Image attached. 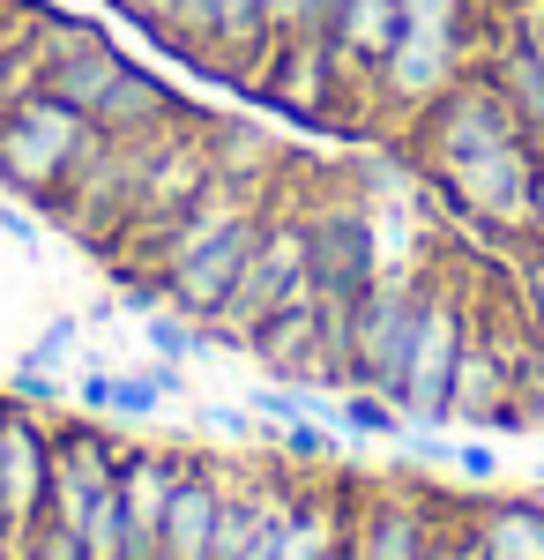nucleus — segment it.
<instances>
[{"label": "nucleus", "mask_w": 544, "mask_h": 560, "mask_svg": "<svg viewBox=\"0 0 544 560\" xmlns=\"http://www.w3.org/2000/svg\"><path fill=\"white\" fill-rule=\"evenodd\" d=\"M90 113L75 105H60L52 90H15V105L0 113V187L8 195H31V202H60V187L75 179V165L90 158Z\"/></svg>", "instance_id": "obj_1"}, {"label": "nucleus", "mask_w": 544, "mask_h": 560, "mask_svg": "<svg viewBox=\"0 0 544 560\" xmlns=\"http://www.w3.org/2000/svg\"><path fill=\"white\" fill-rule=\"evenodd\" d=\"M403 8V31H456L470 38V0H395Z\"/></svg>", "instance_id": "obj_23"}, {"label": "nucleus", "mask_w": 544, "mask_h": 560, "mask_svg": "<svg viewBox=\"0 0 544 560\" xmlns=\"http://www.w3.org/2000/svg\"><path fill=\"white\" fill-rule=\"evenodd\" d=\"M276 441H284V456L292 464H335V433L314 427V419H292V427H276Z\"/></svg>", "instance_id": "obj_26"}, {"label": "nucleus", "mask_w": 544, "mask_h": 560, "mask_svg": "<svg viewBox=\"0 0 544 560\" xmlns=\"http://www.w3.org/2000/svg\"><path fill=\"white\" fill-rule=\"evenodd\" d=\"M120 8L134 15V23H142V31H157V38H165L172 15H179V0H120Z\"/></svg>", "instance_id": "obj_31"}, {"label": "nucleus", "mask_w": 544, "mask_h": 560, "mask_svg": "<svg viewBox=\"0 0 544 560\" xmlns=\"http://www.w3.org/2000/svg\"><path fill=\"white\" fill-rule=\"evenodd\" d=\"M75 404H83V411H105V419H113V374H83V382H75Z\"/></svg>", "instance_id": "obj_32"}, {"label": "nucleus", "mask_w": 544, "mask_h": 560, "mask_svg": "<svg viewBox=\"0 0 544 560\" xmlns=\"http://www.w3.org/2000/svg\"><path fill=\"white\" fill-rule=\"evenodd\" d=\"M172 120H187V113H179V97H172L150 68H134V60H127L120 75H113V90L90 105V128L113 135V142H150V135H165Z\"/></svg>", "instance_id": "obj_15"}, {"label": "nucleus", "mask_w": 544, "mask_h": 560, "mask_svg": "<svg viewBox=\"0 0 544 560\" xmlns=\"http://www.w3.org/2000/svg\"><path fill=\"white\" fill-rule=\"evenodd\" d=\"M335 8H343V0H306V8H298V31H306V38H329Z\"/></svg>", "instance_id": "obj_33"}, {"label": "nucleus", "mask_w": 544, "mask_h": 560, "mask_svg": "<svg viewBox=\"0 0 544 560\" xmlns=\"http://www.w3.org/2000/svg\"><path fill=\"white\" fill-rule=\"evenodd\" d=\"M142 337H150V351H157V359H172V366H179V359H194V351H210V322H194V314H179V306H157V314H142Z\"/></svg>", "instance_id": "obj_22"}, {"label": "nucleus", "mask_w": 544, "mask_h": 560, "mask_svg": "<svg viewBox=\"0 0 544 560\" xmlns=\"http://www.w3.org/2000/svg\"><path fill=\"white\" fill-rule=\"evenodd\" d=\"M456 471L470 486H493L500 478V456H493V441H456Z\"/></svg>", "instance_id": "obj_30"}, {"label": "nucleus", "mask_w": 544, "mask_h": 560, "mask_svg": "<svg viewBox=\"0 0 544 560\" xmlns=\"http://www.w3.org/2000/svg\"><path fill=\"white\" fill-rule=\"evenodd\" d=\"M530 247H544V165H537V195H530V232H522Z\"/></svg>", "instance_id": "obj_34"}, {"label": "nucleus", "mask_w": 544, "mask_h": 560, "mask_svg": "<svg viewBox=\"0 0 544 560\" xmlns=\"http://www.w3.org/2000/svg\"><path fill=\"white\" fill-rule=\"evenodd\" d=\"M23 60H31V83L52 90V97L75 105V113H90V105L113 90V75L127 68V52L105 38V31L68 23V15H31V23H23Z\"/></svg>", "instance_id": "obj_5"}, {"label": "nucleus", "mask_w": 544, "mask_h": 560, "mask_svg": "<svg viewBox=\"0 0 544 560\" xmlns=\"http://www.w3.org/2000/svg\"><path fill=\"white\" fill-rule=\"evenodd\" d=\"M261 210H269V202H261ZM261 210L239 217L224 240H210L202 255H187V261L165 277V300L179 306V314H194V322H216V314H224V300H232V284H239V269H247V255H253Z\"/></svg>", "instance_id": "obj_12"}, {"label": "nucleus", "mask_w": 544, "mask_h": 560, "mask_svg": "<svg viewBox=\"0 0 544 560\" xmlns=\"http://www.w3.org/2000/svg\"><path fill=\"white\" fill-rule=\"evenodd\" d=\"M15 90H31V60H23V38H0V113L15 105Z\"/></svg>", "instance_id": "obj_29"}, {"label": "nucleus", "mask_w": 544, "mask_h": 560, "mask_svg": "<svg viewBox=\"0 0 544 560\" xmlns=\"http://www.w3.org/2000/svg\"><path fill=\"white\" fill-rule=\"evenodd\" d=\"M247 345H253V359H261L276 382L321 388V292H314V277H306V284H292L284 300L253 322Z\"/></svg>", "instance_id": "obj_11"}, {"label": "nucleus", "mask_w": 544, "mask_h": 560, "mask_svg": "<svg viewBox=\"0 0 544 560\" xmlns=\"http://www.w3.org/2000/svg\"><path fill=\"white\" fill-rule=\"evenodd\" d=\"M261 8H269L276 31H298V8H306V0H261Z\"/></svg>", "instance_id": "obj_35"}, {"label": "nucleus", "mask_w": 544, "mask_h": 560, "mask_svg": "<svg viewBox=\"0 0 544 560\" xmlns=\"http://www.w3.org/2000/svg\"><path fill=\"white\" fill-rule=\"evenodd\" d=\"M462 337H470V300H462V284H456V277H425L418 329H411L403 382H395L403 419H418V427H448V388H456Z\"/></svg>", "instance_id": "obj_3"}, {"label": "nucleus", "mask_w": 544, "mask_h": 560, "mask_svg": "<svg viewBox=\"0 0 544 560\" xmlns=\"http://www.w3.org/2000/svg\"><path fill=\"white\" fill-rule=\"evenodd\" d=\"M335 427L358 433V441H395L403 433V404L380 396V388H335Z\"/></svg>", "instance_id": "obj_21"}, {"label": "nucleus", "mask_w": 544, "mask_h": 560, "mask_svg": "<svg viewBox=\"0 0 544 560\" xmlns=\"http://www.w3.org/2000/svg\"><path fill=\"white\" fill-rule=\"evenodd\" d=\"M515 322H522L530 345L544 351V247H537V261L522 269V284H515Z\"/></svg>", "instance_id": "obj_27"}, {"label": "nucleus", "mask_w": 544, "mask_h": 560, "mask_svg": "<svg viewBox=\"0 0 544 560\" xmlns=\"http://www.w3.org/2000/svg\"><path fill=\"white\" fill-rule=\"evenodd\" d=\"M194 456L179 448H127L120 456V493H127V538H134V560H157V523H165L172 486L187 478Z\"/></svg>", "instance_id": "obj_14"}, {"label": "nucleus", "mask_w": 544, "mask_h": 560, "mask_svg": "<svg viewBox=\"0 0 544 560\" xmlns=\"http://www.w3.org/2000/svg\"><path fill=\"white\" fill-rule=\"evenodd\" d=\"M306 277L321 300L358 306L380 277V247H374V210L351 195H314L306 202Z\"/></svg>", "instance_id": "obj_7"}, {"label": "nucleus", "mask_w": 544, "mask_h": 560, "mask_svg": "<svg viewBox=\"0 0 544 560\" xmlns=\"http://www.w3.org/2000/svg\"><path fill=\"white\" fill-rule=\"evenodd\" d=\"M515 135H522V120H515L507 90L493 83V68H485V75L470 68L462 83H448L418 113V158H425V173H433V165L477 158V150H493V142H515Z\"/></svg>", "instance_id": "obj_8"}, {"label": "nucleus", "mask_w": 544, "mask_h": 560, "mask_svg": "<svg viewBox=\"0 0 544 560\" xmlns=\"http://www.w3.org/2000/svg\"><path fill=\"white\" fill-rule=\"evenodd\" d=\"M210 142H202V113L172 120L165 135L142 142V165H134V202H127V247L142 232H157L172 217L187 210L194 195H210Z\"/></svg>", "instance_id": "obj_6"}, {"label": "nucleus", "mask_w": 544, "mask_h": 560, "mask_svg": "<svg viewBox=\"0 0 544 560\" xmlns=\"http://www.w3.org/2000/svg\"><path fill=\"white\" fill-rule=\"evenodd\" d=\"M75 345H83V322H75V314H52V322L38 329V345H31V366L60 374V366L75 359Z\"/></svg>", "instance_id": "obj_24"}, {"label": "nucleus", "mask_w": 544, "mask_h": 560, "mask_svg": "<svg viewBox=\"0 0 544 560\" xmlns=\"http://www.w3.org/2000/svg\"><path fill=\"white\" fill-rule=\"evenodd\" d=\"M8 396H15V404H60V396H68V382H60V374H45V366H31V359H23V366L8 374Z\"/></svg>", "instance_id": "obj_28"}, {"label": "nucleus", "mask_w": 544, "mask_h": 560, "mask_svg": "<svg viewBox=\"0 0 544 560\" xmlns=\"http://www.w3.org/2000/svg\"><path fill=\"white\" fill-rule=\"evenodd\" d=\"M165 45H172V52H187V60H202L210 75H224V83L253 90V83H261L269 45H276V23H269L261 0H179Z\"/></svg>", "instance_id": "obj_4"}, {"label": "nucleus", "mask_w": 544, "mask_h": 560, "mask_svg": "<svg viewBox=\"0 0 544 560\" xmlns=\"http://www.w3.org/2000/svg\"><path fill=\"white\" fill-rule=\"evenodd\" d=\"M187 388V374L172 366V359H150V366H127V374H113V419H157L172 396Z\"/></svg>", "instance_id": "obj_20"}, {"label": "nucleus", "mask_w": 544, "mask_h": 560, "mask_svg": "<svg viewBox=\"0 0 544 560\" xmlns=\"http://www.w3.org/2000/svg\"><path fill=\"white\" fill-rule=\"evenodd\" d=\"M537 165L544 150L530 135L515 142H493L477 158H456V165H433V187L448 195V210L470 217L477 232H500V240H522L530 232V195H537Z\"/></svg>", "instance_id": "obj_2"}, {"label": "nucleus", "mask_w": 544, "mask_h": 560, "mask_svg": "<svg viewBox=\"0 0 544 560\" xmlns=\"http://www.w3.org/2000/svg\"><path fill=\"white\" fill-rule=\"evenodd\" d=\"M45 493H52V441L31 419V404H0V553H15L45 523Z\"/></svg>", "instance_id": "obj_9"}, {"label": "nucleus", "mask_w": 544, "mask_h": 560, "mask_svg": "<svg viewBox=\"0 0 544 560\" xmlns=\"http://www.w3.org/2000/svg\"><path fill=\"white\" fill-rule=\"evenodd\" d=\"M493 83L507 90L522 135L544 150V31H500V52H493Z\"/></svg>", "instance_id": "obj_19"}, {"label": "nucleus", "mask_w": 544, "mask_h": 560, "mask_svg": "<svg viewBox=\"0 0 544 560\" xmlns=\"http://www.w3.org/2000/svg\"><path fill=\"white\" fill-rule=\"evenodd\" d=\"M224 493H232V478H224V471L187 464V478L172 486V501H165V523H157V560H210Z\"/></svg>", "instance_id": "obj_13"}, {"label": "nucleus", "mask_w": 544, "mask_h": 560, "mask_svg": "<svg viewBox=\"0 0 544 560\" xmlns=\"http://www.w3.org/2000/svg\"><path fill=\"white\" fill-rule=\"evenodd\" d=\"M462 560H544V501H493L462 523Z\"/></svg>", "instance_id": "obj_18"}, {"label": "nucleus", "mask_w": 544, "mask_h": 560, "mask_svg": "<svg viewBox=\"0 0 544 560\" xmlns=\"http://www.w3.org/2000/svg\"><path fill=\"white\" fill-rule=\"evenodd\" d=\"M418 300H425V277H374V292L358 300V329H351V388L395 396L403 351L418 329Z\"/></svg>", "instance_id": "obj_10"}, {"label": "nucleus", "mask_w": 544, "mask_h": 560, "mask_svg": "<svg viewBox=\"0 0 544 560\" xmlns=\"http://www.w3.org/2000/svg\"><path fill=\"white\" fill-rule=\"evenodd\" d=\"M202 142H210V173L224 187H247V195H276V173H284V150L269 142L247 120H202Z\"/></svg>", "instance_id": "obj_17"}, {"label": "nucleus", "mask_w": 544, "mask_h": 560, "mask_svg": "<svg viewBox=\"0 0 544 560\" xmlns=\"http://www.w3.org/2000/svg\"><path fill=\"white\" fill-rule=\"evenodd\" d=\"M15 560H90V553H83V538H75V523H52V516H45L38 530L15 546Z\"/></svg>", "instance_id": "obj_25"}, {"label": "nucleus", "mask_w": 544, "mask_h": 560, "mask_svg": "<svg viewBox=\"0 0 544 560\" xmlns=\"http://www.w3.org/2000/svg\"><path fill=\"white\" fill-rule=\"evenodd\" d=\"M403 38V8L395 0H343L329 23V52L343 68V83H374V68Z\"/></svg>", "instance_id": "obj_16"}]
</instances>
